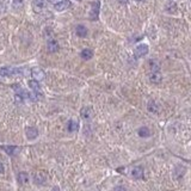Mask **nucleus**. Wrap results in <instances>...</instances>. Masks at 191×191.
Listing matches in <instances>:
<instances>
[{"mask_svg":"<svg viewBox=\"0 0 191 191\" xmlns=\"http://www.w3.org/2000/svg\"><path fill=\"white\" fill-rule=\"evenodd\" d=\"M79 129V122L75 120H70L68 122V130L69 131H75Z\"/></svg>","mask_w":191,"mask_h":191,"instance_id":"obj_19","label":"nucleus"},{"mask_svg":"<svg viewBox=\"0 0 191 191\" xmlns=\"http://www.w3.org/2000/svg\"><path fill=\"white\" fill-rule=\"evenodd\" d=\"M75 32L79 37H85L87 35V29H86V26H84V25H78L75 28Z\"/></svg>","mask_w":191,"mask_h":191,"instance_id":"obj_14","label":"nucleus"},{"mask_svg":"<svg viewBox=\"0 0 191 191\" xmlns=\"http://www.w3.org/2000/svg\"><path fill=\"white\" fill-rule=\"evenodd\" d=\"M80 114H81V117H83V118H86V120H87V118H91V117H92V115H93V111H92L91 107H83Z\"/></svg>","mask_w":191,"mask_h":191,"instance_id":"obj_15","label":"nucleus"},{"mask_svg":"<svg viewBox=\"0 0 191 191\" xmlns=\"http://www.w3.org/2000/svg\"><path fill=\"white\" fill-rule=\"evenodd\" d=\"M29 87H30L32 91L35 92V93H37V94H42V89H41V86H39V84H38V81H36V80H29Z\"/></svg>","mask_w":191,"mask_h":191,"instance_id":"obj_8","label":"nucleus"},{"mask_svg":"<svg viewBox=\"0 0 191 191\" xmlns=\"http://www.w3.org/2000/svg\"><path fill=\"white\" fill-rule=\"evenodd\" d=\"M147 109H148V111L149 112H154V114H157L158 112V110H159V107L157 105V103L155 102H148V105H147Z\"/></svg>","mask_w":191,"mask_h":191,"instance_id":"obj_16","label":"nucleus"},{"mask_svg":"<svg viewBox=\"0 0 191 191\" xmlns=\"http://www.w3.org/2000/svg\"><path fill=\"white\" fill-rule=\"evenodd\" d=\"M18 182L20 184H26L29 182V176H28V173H25V172H20L19 175H18Z\"/></svg>","mask_w":191,"mask_h":191,"instance_id":"obj_20","label":"nucleus"},{"mask_svg":"<svg viewBox=\"0 0 191 191\" xmlns=\"http://www.w3.org/2000/svg\"><path fill=\"white\" fill-rule=\"evenodd\" d=\"M80 55H81V57H83L84 60H90V59L93 57V52H92L91 49H84Z\"/></svg>","mask_w":191,"mask_h":191,"instance_id":"obj_17","label":"nucleus"},{"mask_svg":"<svg viewBox=\"0 0 191 191\" xmlns=\"http://www.w3.org/2000/svg\"><path fill=\"white\" fill-rule=\"evenodd\" d=\"M47 48H48V52H49V53H55V52H57V49H59V44H57V42H56L55 39L50 38V39L48 41Z\"/></svg>","mask_w":191,"mask_h":191,"instance_id":"obj_9","label":"nucleus"},{"mask_svg":"<svg viewBox=\"0 0 191 191\" xmlns=\"http://www.w3.org/2000/svg\"><path fill=\"white\" fill-rule=\"evenodd\" d=\"M46 179H47V175H46V172H43V171L37 172V173L35 175V178H34V180H35V183L36 184H43L46 182Z\"/></svg>","mask_w":191,"mask_h":191,"instance_id":"obj_10","label":"nucleus"},{"mask_svg":"<svg viewBox=\"0 0 191 191\" xmlns=\"http://www.w3.org/2000/svg\"><path fill=\"white\" fill-rule=\"evenodd\" d=\"M139 135L141 138H148V136H151V130L147 127H142V128L139 129Z\"/></svg>","mask_w":191,"mask_h":191,"instance_id":"obj_18","label":"nucleus"},{"mask_svg":"<svg viewBox=\"0 0 191 191\" xmlns=\"http://www.w3.org/2000/svg\"><path fill=\"white\" fill-rule=\"evenodd\" d=\"M161 79H162V76L159 72H152L151 73V75H149V80L154 83V84H158V83H160Z\"/></svg>","mask_w":191,"mask_h":191,"instance_id":"obj_13","label":"nucleus"},{"mask_svg":"<svg viewBox=\"0 0 191 191\" xmlns=\"http://www.w3.org/2000/svg\"><path fill=\"white\" fill-rule=\"evenodd\" d=\"M38 136V130L34 127H29L26 128V138L29 140H35Z\"/></svg>","mask_w":191,"mask_h":191,"instance_id":"obj_11","label":"nucleus"},{"mask_svg":"<svg viewBox=\"0 0 191 191\" xmlns=\"http://www.w3.org/2000/svg\"><path fill=\"white\" fill-rule=\"evenodd\" d=\"M115 191H127L124 186H116L115 188Z\"/></svg>","mask_w":191,"mask_h":191,"instance_id":"obj_24","label":"nucleus"},{"mask_svg":"<svg viewBox=\"0 0 191 191\" xmlns=\"http://www.w3.org/2000/svg\"><path fill=\"white\" fill-rule=\"evenodd\" d=\"M149 65H151V69H152V72H159V69H160V65L155 61V60H151V61H149Z\"/></svg>","mask_w":191,"mask_h":191,"instance_id":"obj_21","label":"nucleus"},{"mask_svg":"<svg viewBox=\"0 0 191 191\" xmlns=\"http://www.w3.org/2000/svg\"><path fill=\"white\" fill-rule=\"evenodd\" d=\"M23 6V0H13V7L20 8Z\"/></svg>","mask_w":191,"mask_h":191,"instance_id":"obj_23","label":"nucleus"},{"mask_svg":"<svg viewBox=\"0 0 191 191\" xmlns=\"http://www.w3.org/2000/svg\"><path fill=\"white\" fill-rule=\"evenodd\" d=\"M48 0H34L32 1V8L35 12H41L46 8Z\"/></svg>","mask_w":191,"mask_h":191,"instance_id":"obj_3","label":"nucleus"},{"mask_svg":"<svg viewBox=\"0 0 191 191\" xmlns=\"http://www.w3.org/2000/svg\"><path fill=\"white\" fill-rule=\"evenodd\" d=\"M31 75L34 76V80L36 81H42L46 78V73L43 72V69L39 67H34L31 69Z\"/></svg>","mask_w":191,"mask_h":191,"instance_id":"obj_1","label":"nucleus"},{"mask_svg":"<svg viewBox=\"0 0 191 191\" xmlns=\"http://www.w3.org/2000/svg\"><path fill=\"white\" fill-rule=\"evenodd\" d=\"M135 56L136 57H142L148 54V46L147 44H139L136 48H135Z\"/></svg>","mask_w":191,"mask_h":191,"instance_id":"obj_5","label":"nucleus"},{"mask_svg":"<svg viewBox=\"0 0 191 191\" xmlns=\"http://www.w3.org/2000/svg\"><path fill=\"white\" fill-rule=\"evenodd\" d=\"M166 10H167V12H170V13H172V12H176V10H177L176 2H172V1H170L167 5H166Z\"/></svg>","mask_w":191,"mask_h":191,"instance_id":"obj_22","label":"nucleus"},{"mask_svg":"<svg viewBox=\"0 0 191 191\" xmlns=\"http://www.w3.org/2000/svg\"><path fill=\"white\" fill-rule=\"evenodd\" d=\"M131 176H133V178H135V179H141L143 177V170H142V167L136 166V167L133 168L131 170Z\"/></svg>","mask_w":191,"mask_h":191,"instance_id":"obj_12","label":"nucleus"},{"mask_svg":"<svg viewBox=\"0 0 191 191\" xmlns=\"http://www.w3.org/2000/svg\"><path fill=\"white\" fill-rule=\"evenodd\" d=\"M99 8H100L99 1L92 2L91 12H90V19H91V20H97V19H98V16H99Z\"/></svg>","mask_w":191,"mask_h":191,"instance_id":"obj_2","label":"nucleus"},{"mask_svg":"<svg viewBox=\"0 0 191 191\" xmlns=\"http://www.w3.org/2000/svg\"><path fill=\"white\" fill-rule=\"evenodd\" d=\"M1 173H4V165H2V162H0V175Z\"/></svg>","mask_w":191,"mask_h":191,"instance_id":"obj_25","label":"nucleus"},{"mask_svg":"<svg viewBox=\"0 0 191 191\" xmlns=\"http://www.w3.org/2000/svg\"><path fill=\"white\" fill-rule=\"evenodd\" d=\"M19 73H20V69L12 68V67H5V68L0 69V74L5 76H11L15 74H19Z\"/></svg>","mask_w":191,"mask_h":191,"instance_id":"obj_6","label":"nucleus"},{"mask_svg":"<svg viewBox=\"0 0 191 191\" xmlns=\"http://www.w3.org/2000/svg\"><path fill=\"white\" fill-rule=\"evenodd\" d=\"M52 191H60V188H59V186H54Z\"/></svg>","mask_w":191,"mask_h":191,"instance_id":"obj_27","label":"nucleus"},{"mask_svg":"<svg viewBox=\"0 0 191 191\" xmlns=\"http://www.w3.org/2000/svg\"><path fill=\"white\" fill-rule=\"evenodd\" d=\"M1 148L7 153L8 155H12V157H13V155H17L18 153L20 152V148L17 147V146H1Z\"/></svg>","mask_w":191,"mask_h":191,"instance_id":"obj_7","label":"nucleus"},{"mask_svg":"<svg viewBox=\"0 0 191 191\" xmlns=\"http://www.w3.org/2000/svg\"><path fill=\"white\" fill-rule=\"evenodd\" d=\"M118 1H120L121 4H123V5H124V4H128V0H118Z\"/></svg>","mask_w":191,"mask_h":191,"instance_id":"obj_26","label":"nucleus"},{"mask_svg":"<svg viewBox=\"0 0 191 191\" xmlns=\"http://www.w3.org/2000/svg\"><path fill=\"white\" fill-rule=\"evenodd\" d=\"M70 1L69 0H59L55 5H54V8L56 10V11H59V12H61V11H65V10H67L68 7H70Z\"/></svg>","mask_w":191,"mask_h":191,"instance_id":"obj_4","label":"nucleus"},{"mask_svg":"<svg viewBox=\"0 0 191 191\" xmlns=\"http://www.w3.org/2000/svg\"><path fill=\"white\" fill-rule=\"evenodd\" d=\"M136 1H139V2H141V1H145V0H136Z\"/></svg>","mask_w":191,"mask_h":191,"instance_id":"obj_28","label":"nucleus"}]
</instances>
